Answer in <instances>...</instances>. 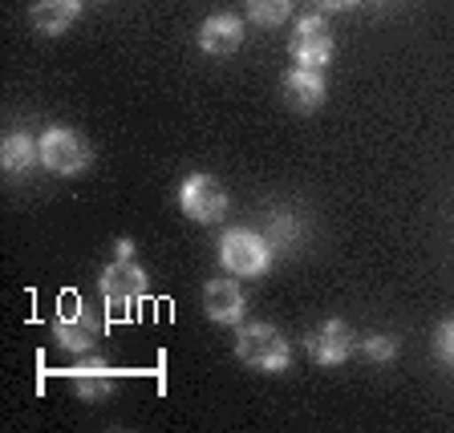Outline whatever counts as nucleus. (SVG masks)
I'll return each mask as SVG.
<instances>
[{
  "label": "nucleus",
  "mask_w": 454,
  "mask_h": 433,
  "mask_svg": "<svg viewBox=\"0 0 454 433\" xmlns=\"http://www.w3.org/2000/svg\"><path fill=\"white\" fill-rule=\"evenodd\" d=\"M179 211L191 223H219L227 215V190L211 174H191L179 187Z\"/></svg>",
  "instance_id": "nucleus-5"
},
{
  "label": "nucleus",
  "mask_w": 454,
  "mask_h": 433,
  "mask_svg": "<svg viewBox=\"0 0 454 433\" xmlns=\"http://www.w3.org/2000/svg\"><path fill=\"white\" fill-rule=\"evenodd\" d=\"M284 102L293 105L296 113H312L325 102V73L309 66H296L284 73Z\"/></svg>",
  "instance_id": "nucleus-12"
},
{
  "label": "nucleus",
  "mask_w": 454,
  "mask_h": 433,
  "mask_svg": "<svg viewBox=\"0 0 454 433\" xmlns=\"http://www.w3.org/2000/svg\"><path fill=\"white\" fill-rule=\"evenodd\" d=\"M77 17H82V0H37V4L28 9L33 28H37V33H45V37L66 33Z\"/></svg>",
  "instance_id": "nucleus-13"
},
{
  "label": "nucleus",
  "mask_w": 454,
  "mask_h": 433,
  "mask_svg": "<svg viewBox=\"0 0 454 433\" xmlns=\"http://www.w3.org/2000/svg\"><path fill=\"white\" fill-rule=\"evenodd\" d=\"M317 9H325V12H345V9H353L357 0H312Z\"/></svg>",
  "instance_id": "nucleus-19"
},
{
  "label": "nucleus",
  "mask_w": 454,
  "mask_h": 433,
  "mask_svg": "<svg viewBox=\"0 0 454 433\" xmlns=\"http://www.w3.org/2000/svg\"><path fill=\"white\" fill-rule=\"evenodd\" d=\"M434 357L442 360L446 368H454V316L438 324V332H434Z\"/></svg>",
  "instance_id": "nucleus-16"
},
{
  "label": "nucleus",
  "mask_w": 454,
  "mask_h": 433,
  "mask_svg": "<svg viewBox=\"0 0 454 433\" xmlns=\"http://www.w3.org/2000/svg\"><path fill=\"white\" fill-rule=\"evenodd\" d=\"M130 255H134V244L130 239H118V259H130Z\"/></svg>",
  "instance_id": "nucleus-20"
},
{
  "label": "nucleus",
  "mask_w": 454,
  "mask_h": 433,
  "mask_svg": "<svg viewBox=\"0 0 454 433\" xmlns=\"http://www.w3.org/2000/svg\"><path fill=\"white\" fill-rule=\"evenodd\" d=\"M203 312H207L215 324H239L247 312V296L231 275H219V280L203 283Z\"/></svg>",
  "instance_id": "nucleus-9"
},
{
  "label": "nucleus",
  "mask_w": 454,
  "mask_h": 433,
  "mask_svg": "<svg viewBox=\"0 0 454 433\" xmlns=\"http://www.w3.org/2000/svg\"><path fill=\"white\" fill-rule=\"evenodd\" d=\"M98 288H102V300L110 308L126 312L130 304H138L146 296V272H142L134 259H114L102 275H98Z\"/></svg>",
  "instance_id": "nucleus-6"
},
{
  "label": "nucleus",
  "mask_w": 454,
  "mask_h": 433,
  "mask_svg": "<svg viewBox=\"0 0 454 433\" xmlns=\"http://www.w3.org/2000/svg\"><path fill=\"white\" fill-rule=\"evenodd\" d=\"M304 349H309V357L317 360L321 368L345 365V360L353 357V349H357V332H353L345 321H325V324H317V329L309 332Z\"/></svg>",
  "instance_id": "nucleus-7"
},
{
  "label": "nucleus",
  "mask_w": 454,
  "mask_h": 433,
  "mask_svg": "<svg viewBox=\"0 0 454 433\" xmlns=\"http://www.w3.org/2000/svg\"><path fill=\"white\" fill-rule=\"evenodd\" d=\"M293 215H272V227H268V244H293Z\"/></svg>",
  "instance_id": "nucleus-18"
},
{
  "label": "nucleus",
  "mask_w": 454,
  "mask_h": 433,
  "mask_svg": "<svg viewBox=\"0 0 454 433\" xmlns=\"http://www.w3.org/2000/svg\"><path fill=\"white\" fill-rule=\"evenodd\" d=\"M244 45V20L236 12H215L199 25V49L211 57H231Z\"/></svg>",
  "instance_id": "nucleus-11"
},
{
  "label": "nucleus",
  "mask_w": 454,
  "mask_h": 433,
  "mask_svg": "<svg viewBox=\"0 0 454 433\" xmlns=\"http://www.w3.org/2000/svg\"><path fill=\"white\" fill-rule=\"evenodd\" d=\"M236 357L244 360L247 368H255V373H284V368L293 365V349H288L284 332L264 321L244 324V329L236 332Z\"/></svg>",
  "instance_id": "nucleus-1"
},
{
  "label": "nucleus",
  "mask_w": 454,
  "mask_h": 433,
  "mask_svg": "<svg viewBox=\"0 0 454 433\" xmlns=\"http://www.w3.org/2000/svg\"><path fill=\"white\" fill-rule=\"evenodd\" d=\"M247 4V17L255 20V25L264 28H276L288 20V12H293V0H244Z\"/></svg>",
  "instance_id": "nucleus-15"
},
{
  "label": "nucleus",
  "mask_w": 454,
  "mask_h": 433,
  "mask_svg": "<svg viewBox=\"0 0 454 433\" xmlns=\"http://www.w3.org/2000/svg\"><path fill=\"white\" fill-rule=\"evenodd\" d=\"M365 357L373 360V365H386V360L397 357V340L394 336H369L365 340Z\"/></svg>",
  "instance_id": "nucleus-17"
},
{
  "label": "nucleus",
  "mask_w": 454,
  "mask_h": 433,
  "mask_svg": "<svg viewBox=\"0 0 454 433\" xmlns=\"http://www.w3.org/2000/svg\"><path fill=\"white\" fill-rule=\"evenodd\" d=\"M98 336H102V316L82 300H69L66 308H61V316L53 321V340L66 352H77V357L94 349Z\"/></svg>",
  "instance_id": "nucleus-4"
},
{
  "label": "nucleus",
  "mask_w": 454,
  "mask_h": 433,
  "mask_svg": "<svg viewBox=\"0 0 454 433\" xmlns=\"http://www.w3.org/2000/svg\"><path fill=\"white\" fill-rule=\"evenodd\" d=\"M219 264L239 280H260L272 267V244H268V236H255V231H227L219 239Z\"/></svg>",
  "instance_id": "nucleus-2"
},
{
  "label": "nucleus",
  "mask_w": 454,
  "mask_h": 433,
  "mask_svg": "<svg viewBox=\"0 0 454 433\" xmlns=\"http://www.w3.org/2000/svg\"><path fill=\"white\" fill-rule=\"evenodd\" d=\"M293 57L301 66L309 69H325L333 61V28L325 17L309 12V17L296 20V33H293Z\"/></svg>",
  "instance_id": "nucleus-8"
},
{
  "label": "nucleus",
  "mask_w": 454,
  "mask_h": 433,
  "mask_svg": "<svg viewBox=\"0 0 454 433\" xmlns=\"http://www.w3.org/2000/svg\"><path fill=\"white\" fill-rule=\"evenodd\" d=\"M33 162H41V138H28V134H9L0 142V166L4 174H25Z\"/></svg>",
  "instance_id": "nucleus-14"
},
{
  "label": "nucleus",
  "mask_w": 454,
  "mask_h": 433,
  "mask_svg": "<svg viewBox=\"0 0 454 433\" xmlns=\"http://www.w3.org/2000/svg\"><path fill=\"white\" fill-rule=\"evenodd\" d=\"M66 377H69V385H74V393L82 397V401H102V397H110L114 385H118V373H114V365H106L102 357L77 360Z\"/></svg>",
  "instance_id": "nucleus-10"
},
{
  "label": "nucleus",
  "mask_w": 454,
  "mask_h": 433,
  "mask_svg": "<svg viewBox=\"0 0 454 433\" xmlns=\"http://www.w3.org/2000/svg\"><path fill=\"white\" fill-rule=\"evenodd\" d=\"M90 159H94L90 142L77 130H69V126H49V130L41 134V166H45L49 174H61V179L82 174V170L90 166Z\"/></svg>",
  "instance_id": "nucleus-3"
},
{
  "label": "nucleus",
  "mask_w": 454,
  "mask_h": 433,
  "mask_svg": "<svg viewBox=\"0 0 454 433\" xmlns=\"http://www.w3.org/2000/svg\"><path fill=\"white\" fill-rule=\"evenodd\" d=\"M98 4H106V0H98Z\"/></svg>",
  "instance_id": "nucleus-21"
}]
</instances>
